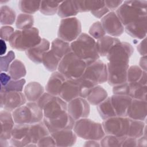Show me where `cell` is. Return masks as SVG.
Listing matches in <instances>:
<instances>
[{
  "instance_id": "obj_6",
  "label": "cell",
  "mask_w": 147,
  "mask_h": 147,
  "mask_svg": "<svg viewBox=\"0 0 147 147\" xmlns=\"http://www.w3.org/2000/svg\"><path fill=\"white\" fill-rule=\"evenodd\" d=\"M16 123L32 124L42 121L43 111L37 102H29L12 111Z\"/></svg>"
},
{
  "instance_id": "obj_43",
  "label": "cell",
  "mask_w": 147,
  "mask_h": 147,
  "mask_svg": "<svg viewBox=\"0 0 147 147\" xmlns=\"http://www.w3.org/2000/svg\"><path fill=\"white\" fill-rule=\"evenodd\" d=\"M26 83L25 79L22 78L18 80L11 79L5 86H1L0 91L8 92V91H18L22 92L24 85Z\"/></svg>"
},
{
  "instance_id": "obj_32",
  "label": "cell",
  "mask_w": 147,
  "mask_h": 147,
  "mask_svg": "<svg viewBox=\"0 0 147 147\" xmlns=\"http://www.w3.org/2000/svg\"><path fill=\"white\" fill-rule=\"evenodd\" d=\"M78 13L79 11L76 7L74 1H65L61 2L57 13L60 17L66 18L74 17Z\"/></svg>"
},
{
  "instance_id": "obj_50",
  "label": "cell",
  "mask_w": 147,
  "mask_h": 147,
  "mask_svg": "<svg viewBox=\"0 0 147 147\" xmlns=\"http://www.w3.org/2000/svg\"><path fill=\"white\" fill-rule=\"evenodd\" d=\"M14 32V28L9 25H4L1 28V39L9 41L10 37Z\"/></svg>"
},
{
  "instance_id": "obj_44",
  "label": "cell",
  "mask_w": 147,
  "mask_h": 147,
  "mask_svg": "<svg viewBox=\"0 0 147 147\" xmlns=\"http://www.w3.org/2000/svg\"><path fill=\"white\" fill-rule=\"evenodd\" d=\"M75 80L79 87L80 97L83 98H86L91 90L96 85L92 82L82 77L76 79Z\"/></svg>"
},
{
  "instance_id": "obj_60",
  "label": "cell",
  "mask_w": 147,
  "mask_h": 147,
  "mask_svg": "<svg viewBox=\"0 0 147 147\" xmlns=\"http://www.w3.org/2000/svg\"><path fill=\"white\" fill-rule=\"evenodd\" d=\"M84 146H90V147H96V146H100V143L98 142V141L95 140H87L85 142L84 144Z\"/></svg>"
},
{
  "instance_id": "obj_53",
  "label": "cell",
  "mask_w": 147,
  "mask_h": 147,
  "mask_svg": "<svg viewBox=\"0 0 147 147\" xmlns=\"http://www.w3.org/2000/svg\"><path fill=\"white\" fill-rule=\"evenodd\" d=\"M122 146H137V139L126 136L123 141Z\"/></svg>"
},
{
  "instance_id": "obj_3",
  "label": "cell",
  "mask_w": 147,
  "mask_h": 147,
  "mask_svg": "<svg viewBox=\"0 0 147 147\" xmlns=\"http://www.w3.org/2000/svg\"><path fill=\"white\" fill-rule=\"evenodd\" d=\"M39 30L35 27L24 30H15L9 42L11 48L20 51H26L41 41Z\"/></svg>"
},
{
  "instance_id": "obj_19",
  "label": "cell",
  "mask_w": 147,
  "mask_h": 147,
  "mask_svg": "<svg viewBox=\"0 0 147 147\" xmlns=\"http://www.w3.org/2000/svg\"><path fill=\"white\" fill-rule=\"evenodd\" d=\"M110 98L116 115L127 117V112L133 99L129 95L116 94H113Z\"/></svg>"
},
{
  "instance_id": "obj_28",
  "label": "cell",
  "mask_w": 147,
  "mask_h": 147,
  "mask_svg": "<svg viewBox=\"0 0 147 147\" xmlns=\"http://www.w3.org/2000/svg\"><path fill=\"white\" fill-rule=\"evenodd\" d=\"M29 133L32 142L36 145L41 138L50 134V132L43 121L30 124Z\"/></svg>"
},
{
  "instance_id": "obj_59",
  "label": "cell",
  "mask_w": 147,
  "mask_h": 147,
  "mask_svg": "<svg viewBox=\"0 0 147 147\" xmlns=\"http://www.w3.org/2000/svg\"><path fill=\"white\" fill-rule=\"evenodd\" d=\"M0 55L1 56H3L6 52L7 50V46L5 42V41L1 39L0 40Z\"/></svg>"
},
{
  "instance_id": "obj_15",
  "label": "cell",
  "mask_w": 147,
  "mask_h": 147,
  "mask_svg": "<svg viewBox=\"0 0 147 147\" xmlns=\"http://www.w3.org/2000/svg\"><path fill=\"white\" fill-rule=\"evenodd\" d=\"M30 124L16 123L11 131L10 142L12 146L17 147L28 146L32 143L29 136Z\"/></svg>"
},
{
  "instance_id": "obj_39",
  "label": "cell",
  "mask_w": 147,
  "mask_h": 147,
  "mask_svg": "<svg viewBox=\"0 0 147 147\" xmlns=\"http://www.w3.org/2000/svg\"><path fill=\"white\" fill-rule=\"evenodd\" d=\"M34 17L32 14L21 13L16 20V26L18 30H24L33 27Z\"/></svg>"
},
{
  "instance_id": "obj_31",
  "label": "cell",
  "mask_w": 147,
  "mask_h": 147,
  "mask_svg": "<svg viewBox=\"0 0 147 147\" xmlns=\"http://www.w3.org/2000/svg\"><path fill=\"white\" fill-rule=\"evenodd\" d=\"M51 50L58 57L62 59L71 51V44L59 38H56L51 43Z\"/></svg>"
},
{
  "instance_id": "obj_11",
  "label": "cell",
  "mask_w": 147,
  "mask_h": 147,
  "mask_svg": "<svg viewBox=\"0 0 147 147\" xmlns=\"http://www.w3.org/2000/svg\"><path fill=\"white\" fill-rule=\"evenodd\" d=\"M1 107L13 111L26 103V98L24 93L18 91H0Z\"/></svg>"
},
{
  "instance_id": "obj_2",
  "label": "cell",
  "mask_w": 147,
  "mask_h": 147,
  "mask_svg": "<svg viewBox=\"0 0 147 147\" xmlns=\"http://www.w3.org/2000/svg\"><path fill=\"white\" fill-rule=\"evenodd\" d=\"M146 1H125L116 10V14L125 26L147 14Z\"/></svg>"
},
{
  "instance_id": "obj_58",
  "label": "cell",
  "mask_w": 147,
  "mask_h": 147,
  "mask_svg": "<svg viewBox=\"0 0 147 147\" xmlns=\"http://www.w3.org/2000/svg\"><path fill=\"white\" fill-rule=\"evenodd\" d=\"M147 145L146 136V134H144L141 137L137 138V146L146 147Z\"/></svg>"
},
{
  "instance_id": "obj_38",
  "label": "cell",
  "mask_w": 147,
  "mask_h": 147,
  "mask_svg": "<svg viewBox=\"0 0 147 147\" xmlns=\"http://www.w3.org/2000/svg\"><path fill=\"white\" fill-rule=\"evenodd\" d=\"M1 24L3 25H10L14 24L16 20L15 11L7 5L1 7Z\"/></svg>"
},
{
  "instance_id": "obj_26",
  "label": "cell",
  "mask_w": 147,
  "mask_h": 147,
  "mask_svg": "<svg viewBox=\"0 0 147 147\" xmlns=\"http://www.w3.org/2000/svg\"><path fill=\"white\" fill-rule=\"evenodd\" d=\"M44 93L43 86L38 82H29L24 89V94L29 102H37L40 96Z\"/></svg>"
},
{
  "instance_id": "obj_13",
  "label": "cell",
  "mask_w": 147,
  "mask_h": 147,
  "mask_svg": "<svg viewBox=\"0 0 147 147\" xmlns=\"http://www.w3.org/2000/svg\"><path fill=\"white\" fill-rule=\"evenodd\" d=\"M129 64L108 63L107 83L111 86L127 82V71Z\"/></svg>"
},
{
  "instance_id": "obj_46",
  "label": "cell",
  "mask_w": 147,
  "mask_h": 147,
  "mask_svg": "<svg viewBox=\"0 0 147 147\" xmlns=\"http://www.w3.org/2000/svg\"><path fill=\"white\" fill-rule=\"evenodd\" d=\"M89 35L95 40H98L106 35V32L100 21H96L92 24L89 29Z\"/></svg>"
},
{
  "instance_id": "obj_25",
  "label": "cell",
  "mask_w": 147,
  "mask_h": 147,
  "mask_svg": "<svg viewBox=\"0 0 147 147\" xmlns=\"http://www.w3.org/2000/svg\"><path fill=\"white\" fill-rule=\"evenodd\" d=\"M67 80L65 77L59 71L53 72L46 84V91L51 95L59 96L62 87Z\"/></svg>"
},
{
  "instance_id": "obj_21",
  "label": "cell",
  "mask_w": 147,
  "mask_h": 147,
  "mask_svg": "<svg viewBox=\"0 0 147 147\" xmlns=\"http://www.w3.org/2000/svg\"><path fill=\"white\" fill-rule=\"evenodd\" d=\"M146 100L133 99L129 107L127 117L131 119L144 121L147 114Z\"/></svg>"
},
{
  "instance_id": "obj_35",
  "label": "cell",
  "mask_w": 147,
  "mask_h": 147,
  "mask_svg": "<svg viewBox=\"0 0 147 147\" xmlns=\"http://www.w3.org/2000/svg\"><path fill=\"white\" fill-rule=\"evenodd\" d=\"M129 83L130 86V92L129 95L132 99L146 100V85H142L138 82Z\"/></svg>"
},
{
  "instance_id": "obj_52",
  "label": "cell",
  "mask_w": 147,
  "mask_h": 147,
  "mask_svg": "<svg viewBox=\"0 0 147 147\" xmlns=\"http://www.w3.org/2000/svg\"><path fill=\"white\" fill-rule=\"evenodd\" d=\"M123 2V1H105V4L109 10H117Z\"/></svg>"
},
{
  "instance_id": "obj_41",
  "label": "cell",
  "mask_w": 147,
  "mask_h": 147,
  "mask_svg": "<svg viewBox=\"0 0 147 147\" xmlns=\"http://www.w3.org/2000/svg\"><path fill=\"white\" fill-rule=\"evenodd\" d=\"M61 2L53 1H41L40 11L45 16H53L57 13L59 6Z\"/></svg>"
},
{
  "instance_id": "obj_33",
  "label": "cell",
  "mask_w": 147,
  "mask_h": 147,
  "mask_svg": "<svg viewBox=\"0 0 147 147\" xmlns=\"http://www.w3.org/2000/svg\"><path fill=\"white\" fill-rule=\"evenodd\" d=\"M7 72L11 79L13 80L22 79L26 74V67L24 64L18 59H16L12 62Z\"/></svg>"
},
{
  "instance_id": "obj_55",
  "label": "cell",
  "mask_w": 147,
  "mask_h": 147,
  "mask_svg": "<svg viewBox=\"0 0 147 147\" xmlns=\"http://www.w3.org/2000/svg\"><path fill=\"white\" fill-rule=\"evenodd\" d=\"M137 49L138 53L142 56L146 55V37L142 39V40L137 46Z\"/></svg>"
},
{
  "instance_id": "obj_45",
  "label": "cell",
  "mask_w": 147,
  "mask_h": 147,
  "mask_svg": "<svg viewBox=\"0 0 147 147\" xmlns=\"http://www.w3.org/2000/svg\"><path fill=\"white\" fill-rule=\"evenodd\" d=\"M144 71L138 65L129 67L127 71V82H137L141 79Z\"/></svg>"
},
{
  "instance_id": "obj_54",
  "label": "cell",
  "mask_w": 147,
  "mask_h": 147,
  "mask_svg": "<svg viewBox=\"0 0 147 147\" xmlns=\"http://www.w3.org/2000/svg\"><path fill=\"white\" fill-rule=\"evenodd\" d=\"M53 96V95L50 94L48 92H44L41 96L40 98L38 99V100L37 101V105L40 106V108L42 109V107L44 106V105H45V103Z\"/></svg>"
},
{
  "instance_id": "obj_24",
  "label": "cell",
  "mask_w": 147,
  "mask_h": 147,
  "mask_svg": "<svg viewBox=\"0 0 147 147\" xmlns=\"http://www.w3.org/2000/svg\"><path fill=\"white\" fill-rule=\"evenodd\" d=\"M59 96L67 103L80 97L79 87L76 81L67 79L64 83Z\"/></svg>"
},
{
  "instance_id": "obj_27",
  "label": "cell",
  "mask_w": 147,
  "mask_h": 147,
  "mask_svg": "<svg viewBox=\"0 0 147 147\" xmlns=\"http://www.w3.org/2000/svg\"><path fill=\"white\" fill-rule=\"evenodd\" d=\"M121 41L117 37L105 35L102 38L97 40L96 48L100 56H106L107 53L115 44Z\"/></svg>"
},
{
  "instance_id": "obj_56",
  "label": "cell",
  "mask_w": 147,
  "mask_h": 147,
  "mask_svg": "<svg viewBox=\"0 0 147 147\" xmlns=\"http://www.w3.org/2000/svg\"><path fill=\"white\" fill-rule=\"evenodd\" d=\"M11 79L10 75L4 72H1L0 75V82H1V86H5L9 82Z\"/></svg>"
},
{
  "instance_id": "obj_22",
  "label": "cell",
  "mask_w": 147,
  "mask_h": 147,
  "mask_svg": "<svg viewBox=\"0 0 147 147\" xmlns=\"http://www.w3.org/2000/svg\"><path fill=\"white\" fill-rule=\"evenodd\" d=\"M1 121V139L9 140L11 137V131L14 126L12 113L11 111L4 110L0 112Z\"/></svg>"
},
{
  "instance_id": "obj_34",
  "label": "cell",
  "mask_w": 147,
  "mask_h": 147,
  "mask_svg": "<svg viewBox=\"0 0 147 147\" xmlns=\"http://www.w3.org/2000/svg\"><path fill=\"white\" fill-rule=\"evenodd\" d=\"M61 60L51 50H49L44 54L42 63L47 70L49 72H55L57 69Z\"/></svg>"
},
{
  "instance_id": "obj_49",
  "label": "cell",
  "mask_w": 147,
  "mask_h": 147,
  "mask_svg": "<svg viewBox=\"0 0 147 147\" xmlns=\"http://www.w3.org/2000/svg\"><path fill=\"white\" fill-rule=\"evenodd\" d=\"M37 146L40 147H49L56 146L55 141L53 137L50 134L41 138L37 144Z\"/></svg>"
},
{
  "instance_id": "obj_30",
  "label": "cell",
  "mask_w": 147,
  "mask_h": 147,
  "mask_svg": "<svg viewBox=\"0 0 147 147\" xmlns=\"http://www.w3.org/2000/svg\"><path fill=\"white\" fill-rule=\"evenodd\" d=\"M79 13L92 11L105 6V1L82 0L74 1Z\"/></svg>"
},
{
  "instance_id": "obj_9",
  "label": "cell",
  "mask_w": 147,
  "mask_h": 147,
  "mask_svg": "<svg viewBox=\"0 0 147 147\" xmlns=\"http://www.w3.org/2000/svg\"><path fill=\"white\" fill-rule=\"evenodd\" d=\"M134 48L129 42H119L111 48L107 55L109 63L129 64Z\"/></svg>"
},
{
  "instance_id": "obj_18",
  "label": "cell",
  "mask_w": 147,
  "mask_h": 147,
  "mask_svg": "<svg viewBox=\"0 0 147 147\" xmlns=\"http://www.w3.org/2000/svg\"><path fill=\"white\" fill-rule=\"evenodd\" d=\"M147 17H141L124 26L125 32L133 38L142 40L146 36Z\"/></svg>"
},
{
  "instance_id": "obj_14",
  "label": "cell",
  "mask_w": 147,
  "mask_h": 147,
  "mask_svg": "<svg viewBox=\"0 0 147 147\" xmlns=\"http://www.w3.org/2000/svg\"><path fill=\"white\" fill-rule=\"evenodd\" d=\"M67 112L75 121L87 118L90 113V103L85 98H76L68 103Z\"/></svg>"
},
{
  "instance_id": "obj_37",
  "label": "cell",
  "mask_w": 147,
  "mask_h": 147,
  "mask_svg": "<svg viewBox=\"0 0 147 147\" xmlns=\"http://www.w3.org/2000/svg\"><path fill=\"white\" fill-rule=\"evenodd\" d=\"M97 110L100 117L103 120L117 116L110 97H107L104 101L97 105Z\"/></svg>"
},
{
  "instance_id": "obj_51",
  "label": "cell",
  "mask_w": 147,
  "mask_h": 147,
  "mask_svg": "<svg viewBox=\"0 0 147 147\" xmlns=\"http://www.w3.org/2000/svg\"><path fill=\"white\" fill-rule=\"evenodd\" d=\"M109 11L110 10H109V9L106 6H105L100 9L91 11V13L97 18H102L108 13H109Z\"/></svg>"
},
{
  "instance_id": "obj_7",
  "label": "cell",
  "mask_w": 147,
  "mask_h": 147,
  "mask_svg": "<svg viewBox=\"0 0 147 147\" xmlns=\"http://www.w3.org/2000/svg\"><path fill=\"white\" fill-rule=\"evenodd\" d=\"M81 33V22L77 18L74 17L61 20L57 32L58 38L69 42L75 40Z\"/></svg>"
},
{
  "instance_id": "obj_1",
  "label": "cell",
  "mask_w": 147,
  "mask_h": 147,
  "mask_svg": "<svg viewBox=\"0 0 147 147\" xmlns=\"http://www.w3.org/2000/svg\"><path fill=\"white\" fill-rule=\"evenodd\" d=\"M71 51L87 65L99 60L100 56L96 48V41L89 34L83 33L70 43Z\"/></svg>"
},
{
  "instance_id": "obj_23",
  "label": "cell",
  "mask_w": 147,
  "mask_h": 147,
  "mask_svg": "<svg viewBox=\"0 0 147 147\" xmlns=\"http://www.w3.org/2000/svg\"><path fill=\"white\" fill-rule=\"evenodd\" d=\"M49 41L45 38H42L40 44L29 49L25 51V53L32 61L38 64L42 63V56L45 52L49 50Z\"/></svg>"
},
{
  "instance_id": "obj_8",
  "label": "cell",
  "mask_w": 147,
  "mask_h": 147,
  "mask_svg": "<svg viewBox=\"0 0 147 147\" xmlns=\"http://www.w3.org/2000/svg\"><path fill=\"white\" fill-rule=\"evenodd\" d=\"M130 119L127 117L115 116L102 122V126L105 134L117 137L127 136Z\"/></svg>"
},
{
  "instance_id": "obj_5",
  "label": "cell",
  "mask_w": 147,
  "mask_h": 147,
  "mask_svg": "<svg viewBox=\"0 0 147 147\" xmlns=\"http://www.w3.org/2000/svg\"><path fill=\"white\" fill-rule=\"evenodd\" d=\"M73 130L77 136L86 140L98 141L105 136L102 124L87 118L76 121Z\"/></svg>"
},
{
  "instance_id": "obj_12",
  "label": "cell",
  "mask_w": 147,
  "mask_h": 147,
  "mask_svg": "<svg viewBox=\"0 0 147 147\" xmlns=\"http://www.w3.org/2000/svg\"><path fill=\"white\" fill-rule=\"evenodd\" d=\"M44 118L52 119L67 111V102L59 96L53 95L42 107Z\"/></svg>"
},
{
  "instance_id": "obj_10",
  "label": "cell",
  "mask_w": 147,
  "mask_h": 147,
  "mask_svg": "<svg viewBox=\"0 0 147 147\" xmlns=\"http://www.w3.org/2000/svg\"><path fill=\"white\" fill-rule=\"evenodd\" d=\"M82 77L96 85L104 83L107 81V64L98 60L87 65Z\"/></svg>"
},
{
  "instance_id": "obj_17",
  "label": "cell",
  "mask_w": 147,
  "mask_h": 147,
  "mask_svg": "<svg viewBox=\"0 0 147 147\" xmlns=\"http://www.w3.org/2000/svg\"><path fill=\"white\" fill-rule=\"evenodd\" d=\"M42 121L50 134L61 130L73 129L75 123V121L69 115L67 111L55 118L47 119L44 118Z\"/></svg>"
},
{
  "instance_id": "obj_61",
  "label": "cell",
  "mask_w": 147,
  "mask_h": 147,
  "mask_svg": "<svg viewBox=\"0 0 147 147\" xmlns=\"http://www.w3.org/2000/svg\"><path fill=\"white\" fill-rule=\"evenodd\" d=\"M139 83H140L141 84H142V85H146L147 84V76H146V71H144L143 74L141 78V79H140V80L138 81Z\"/></svg>"
},
{
  "instance_id": "obj_47",
  "label": "cell",
  "mask_w": 147,
  "mask_h": 147,
  "mask_svg": "<svg viewBox=\"0 0 147 147\" xmlns=\"http://www.w3.org/2000/svg\"><path fill=\"white\" fill-rule=\"evenodd\" d=\"M15 53L13 51H9L6 55L1 56V72H7L10 65L14 60Z\"/></svg>"
},
{
  "instance_id": "obj_4",
  "label": "cell",
  "mask_w": 147,
  "mask_h": 147,
  "mask_svg": "<svg viewBox=\"0 0 147 147\" xmlns=\"http://www.w3.org/2000/svg\"><path fill=\"white\" fill-rule=\"evenodd\" d=\"M86 67L83 60L71 52L61 60L57 69L67 79L76 80L82 76Z\"/></svg>"
},
{
  "instance_id": "obj_42",
  "label": "cell",
  "mask_w": 147,
  "mask_h": 147,
  "mask_svg": "<svg viewBox=\"0 0 147 147\" xmlns=\"http://www.w3.org/2000/svg\"><path fill=\"white\" fill-rule=\"evenodd\" d=\"M125 137H117L114 135L107 134L100 140V145L102 147H119L122 144Z\"/></svg>"
},
{
  "instance_id": "obj_48",
  "label": "cell",
  "mask_w": 147,
  "mask_h": 147,
  "mask_svg": "<svg viewBox=\"0 0 147 147\" xmlns=\"http://www.w3.org/2000/svg\"><path fill=\"white\" fill-rule=\"evenodd\" d=\"M130 92V86L128 82L119 84L113 86V94L129 95Z\"/></svg>"
},
{
  "instance_id": "obj_36",
  "label": "cell",
  "mask_w": 147,
  "mask_h": 147,
  "mask_svg": "<svg viewBox=\"0 0 147 147\" xmlns=\"http://www.w3.org/2000/svg\"><path fill=\"white\" fill-rule=\"evenodd\" d=\"M146 125L143 121L130 119L127 136L129 137L138 138L145 134Z\"/></svg>"
},
{
  "instance_id": "obj_20",
  "label": "cell",
  "mask_w": 147,
  "mask_h": 147,
  "mask_svg": "<svg viewBox=\"0 0 147 147\" xmlns=\"http://www.w3.org/2000/svg\"><path fill=\"white\" fill-rule=\"evenodd\" d=\"M56 146H72L76 142L77 135L73 129H64L51 133Z\"/></svg>"
},
{
  "instance_id": "obj_29",
  "label": "cell",
  "mask_w": 147,
  "mask_h": 147,
  "mask_svg": "<svg viewBox=\"0 0 147 147\" xmlns=\"http://www.w3.org/2000/svg\"><path fill=\"white\" fill-rule=\"evenodd\" d=\"M108 97L106 90L100 85H96L91 90L86 98L88 102L94 106H97Z\"/></svg>"
},
{
  "instance_id": "obj_57",
  "label": "cell",
  "mask_w": 147,
  "mask_h": 147,
  "mask_svg": "<svg viewBox=\"0 0 147 147\" xmlns=\"http://www.w3.org/2000/svg\"><path fill=\"white\" fill-rule=\"evenodd\" d=\"M140 67L144 71L146 72V68H147V59H146V56H142L139 62Z\"/></svg>"
},
{
  "instance_id": "obj_16",
  "label": "cell",
  "mask_w": 147,
  "mask_h": 147,
  "mask_svg": "<svg viewBox=\"0 0 147 147\" xmlns=\"http://www.w3.org/2000/svg\"><path fill=\"white\" fill-rule=\"evenodd\" d=\"M100 22L106 33L110 36L117 37L120 36L124 32V26L113 11L102 18Z\"/></svg>"
},
{
  "instance_id": "obj_40",
  "label": "cell",
  "mask_w": 147,
  "mask_h": 147,
  "mask_svg": "<svg viewBox=\"0 0 147 147\" xmlns=\"http://www.w3.org/2000/svg\"><path fill=\"white\" fill-rule=\"evenodd\" d=\"M41 1L21 0L18 3L19 9L23 13L32 14L40 9Z\"/></svg>"
}]
</instances>
